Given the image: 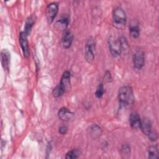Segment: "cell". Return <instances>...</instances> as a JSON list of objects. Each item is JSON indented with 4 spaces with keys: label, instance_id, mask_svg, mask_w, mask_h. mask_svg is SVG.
<instances>
[{
    "label": "cell",
    "instance_id": "obj_17",
    "mask_svg": "<svg viewBox=\"0 0 159 159\" xmlns=\"http://www.w3.org/2000/svg\"><path fill=\"white\" fill-rule=\"evenodd\" d=\"M65 91H66V89L64 88V86L63 85H61L60 83H59L53 89L52 94H53V97L58 98V97L62 96Z\"/></svg>",
    "mask_w": 159,
    "mask_h": 159
},
{
    "label": "cell",
    "instance_id": "obj_22",
    "mask_svg": "<svg viewBox=\"0 0 159 159\" xmlns=\"http://www.w3.org/2000/svg\"><path fill=\"white\" fill-rule=\"evenodd\" d=\"M104 86L102 84V83H100L96 91L95 92V96L97 98H101L104 94Z\"/></svg>",
    "mask_w": 159,
    "mask_h": 159
},
{
    "label": "cell",
    "instance_id": "obj_1",
    "mask_svg": "<svg viewBox=\"0 0 159 159\" xmlns=\"http://www.w3.org/2000/svg\"><path fill=\"white\" fill-rule=\"evenodd\" d=\"M118 99L121 106L127 107L134 102V96L132 88L129 85L122 86L118 91Z\"/></svg>",
    "mask_w": 159,
    "mask_h": 159
},
{
    "label": "cell",
    "instance_id": "obj_14",
    "mask_svg": "<svg viewBox=\"0 0 159 159\" xmlns=\"http://www.w3.org/2000/svg\"><path fill=\"white\" fill-rule=\"evenodd\" d=\"M35 17L33 15L28 17L27 19H26L24 32L27 36L30 34L32 28L35 23Z\"/></svg>",
    "mask_w": 159,
    "mask_h": 159
},
{
    "label": "cell",
    "instance_id": "obj_23",
    "mask_svg": "<svg viewBox=\"0 0 159 159\" xmlns=\"http://www.w3.org/2000/svg\"><path fill=\"white\" fill-rule=\"evenodd\" d=\"M119 41H120V43L122 52L128 50L129 45H128V43H127V41L126 39L124 37H121L119 39Z\"/></svg>",
    "mask_w": 159,
    "mask_h": 159
},
{
    "label": "cell",
    "instance_id": "obj_11",
    "mask_svg": "<svg viewBox=\"0 0 159 159\" xmlns=\"http://www.w3.org/2000/svg\"><path fill=\"white\" fill-rule=\"evenodd\" d=\"M1 62L4 70H8L10 62V53L7 50H3L1 53Z\"/></svg>",
    "mask_w": 159,
    "mask_h": 159
},
{
    "label": "cell",
    "instance_id": "obj_16",
    "mask_svg": "<svg viewBox=\"0 0 159 159\" xmlns=\"http://www.w3.org/2000/svg\"><path fill=\"white\" fill-rule=\"evenodd\" d=\"M129 32L132 37H133L134 39L138 38L140 35V28L139 25L135 22L130 24Z\"/></svg>",
    "mask_w": 159,
    "mask_h": 159
},
{
    "label": "cell",
    "instance_id": "obj_3",
    "mask_svg": "<svg viewBox=\"0 0 159 159\" xmlns=\"http://www.w3.org/2000/svg\"><path fill=\"white\" fill-rule=\"evenodd\" d=\"M108 47L113 57L119 56L122 52L119 39H116L113 37H110L108 39Z\"/></svg>",
    "mask_w": 159,
    "mask_h": 159
},
{
    "label": "cell",
    "instance_id": "obj_20",
    "mask_svg": "<svg viewBox=\"0 0 159 159\" xmlns=\"http://www.w3.org/2000/svg\"><path fill=\"white\" fill-rule=\"evenodd\" d=\"M80 156V152L77 149H73L69 152H68L66 154L65 158H77Z\"/></svg>",
    "mask_w": 159,
    "mask_h": 159
},
{
    "label": "cell",
    "instance_id": "obj_2",
    "mask_svg": "<svg viewBox=\"0 0 159 159\" xmlns=\"http://www.w3.org/2000/svg\"><path fill=\"white\" fill-rule=\"evenodd\" d=\"M127 16L125 11L121 7H117L113 11V24L117 28L122 29L125 27Z\"/></svg>",
    "mask_w": 159,
    "mask_h": 159
},
{
    "label": "cell",
    "instance_id": "obj_21",
    "mask_svg": "<svg viewBox=\"0 0 159 159\" xmlns=\"http://www.w3.org/2000/svg\"><path fill=\"white\" fill-rule=\"evenodd\" d=\"M57 23H59V25H60V26L62 27L65 30L66 29L69 24V19L66 16L61 17V18L57 21Z\"/></svg>",
    "mask_w": 159,
    "mask_h": 159
},
{
    "label": "cell",
    "instance_id": "obj_7",
    "mask_svg": "<svg viewBox=\"0 0 159 159\" xmlns=\"http://www.w3.org/2000/svg\"><path fill=\"white\" fill-rule=\"evenodd\" d=\"M19 43L21 47L24 56L28 58L30 55V51L29 47V42L27 40V35L24 32H20L19 34Z\"/></svg>",
    "mask_w": 159,
    "mask_h": 159
},
{
    "label": "cell",
    "instance_id": "obj_12",
    "mask_svg": "<svg viewBox=\"0 0 159 159\" xmlns=\"http://www.w3.org/2000/svg\"><path fill=\"white\" fill-rule=\"evenodd\" d=\"M140 129L142 130V131L145 135L148 136L150 132L152 130V125L151 121L147 118H144L143 119L141 120Z\"/></svg>",
    "mask_w": 159,
    "mask_h": 159
},
{
    "label": "cell",
    "instance_id": "obj_5",
    "mask_svg": "<svg viewBox=\"0 0 159 159\" xmlns=\"http://www.w3.org/2000/svg\"><path fill=\"white\" fill-rule=\"evenodd\" d=\"M58 12V4L57 2H53L48 4L46 7L45 14L48 24L53 22Z\"/></svg>",
    "mask_w": 159,
    "mask_h": 159
},
{
    "label": "cell",
    "instance_id": "obj_25",
    "mask_svg": "<svg viewBox=\"0 0 159 159\" xmlns=\"http://www.w3.org/2000/svg\"><path fill=\"white\" fill-rule=\"evenodd\" d=\"M67 130H68V128L65 125H61L59 127L58 129V132L60 134H62V135H64L65 134L66 132H67Z\"/></svg>",
    "mask_w": 159,
    "mask_h": 159
},
{
    "label": "cell",
    "instance_id": "obj_10",
    "mask_svg": "<svg viewBox=\"0 0 159 159\" xmlns=\"http://www.w3.org/2000/svg\"><path fill=\"white\" fill-rule=\"evenodd\" d=\"M129 122L130 127L134 129H140L141 119L139 114L136 112H132L129 117Z\"/></svg>",
    "mask_w": 159,
    "mask_h": 159
},
{
    "label": "cell",
    "instance_id": "obj_19",
    "mask_svg": "<svg viewBox=\"0 0 159 159\" xmlns=\"http://www.w3.org/2000/svg\"><path fill=\"white\" fill-rule=\"evenodd\" d=\"M121 155L123 157L127 158L130 156V147L128 143H125L122 146L120 149Z\"/></svg>",
    "mask_w": 159,
    "mask_h": 159
},
{
    "label": "cell",
    "instance_id": "obj_4",
    "mask_svg": "<svg viewBox=\"0 0 159 159\" xmlns=\"http://www.w3.org/2000/svg\"><path fill=\"white\" fill-rule=\"evenodd\" d=\"M96 48V43L94 39L90 38L86 42L85 46V59L88 62L92 61L94 58V51Z\"/></svg>",
    "mask_w": 159,
    "mask_h": 159
},
{
    "label": "cell",
    "instance_id": "obj_24",
    "mask_svg": "<svg viewBox=\"0 0 159 159\" xmlns=\"http://www.w3.org/2000/svg\"><path fill=\"white\" fill-rule=\"evenodd\" d=\"M149 139L152 141H155L157 139L158 135H157V133L155 130H152L150 132V133L149 134V135H148Z\"/></svg>",
    "mask_w": 159,
    "mask_h": 159
},
{
    "label": "cell",
    "instance_id": "obj_8",
    "mask_svg": "<svg viewBox=\"0 0 159 159\" xmlns=\"http://www.w3.org/2000/svg\"><path fill=\"white\" fill-rule=\"evenodd\" d=\"M58 118L65 122H68L74 118V113L66 107H61L58 112Z\"/></svg>",
    "mask_w": 159,
    "mask_h": 159
},
{
    "label": "cell",
    "instance_id": "obj_6",
    "mask_svg": "<svg viewBox=\"0 0 159 159\" xmlns=\"http://www.w3.org/2000/svg\"><path fill=\"white\" fill-rule=\"evenodd\" d=\"M133 64L135 68L140 70L145 64L144 52L141 50H137L133 56Z\"/></svg>",
    "mask_w": 159,
    "mask_h": 159
},
{
    "label": "cell",
    "instance_id": "obj_13",
    "mask_svg": "<svg viewBox=\"0 0 159 159\" xmlns=\"http://www.w3.org/2000/svg\"><path fill=\"white\" fill-rule=\"evenodd\" d=\"M89 132L91 137L93 139H96L99 138L101 136L102 134V130L99 125H98V124H94L89 127Z\"/></svg>",
    "mask_w": 159,
    "mask_h": 159
},
{
    "label": "cell",
    "instance_id": "obj_18",
    "mask_svg": "<svg viewBox=\"0 0 159 159\" xmlns=\"http://www.w3.org/2000/svg\"><path fill=\"white\" fill-rule=\"evenodd\" d=\"M148 157L150 159L158 158V150L157 146L153 145L149 147L148 148Z\"/></svg>",
    "mask_w": 159,
    "mask_h": 159
},
{
    "label": "cell",
    "instance_id": "obj_15",
    "mask_svg": "<svg viewBox=\"0 0 159 159\" xmlns=\"http://www.w3.org/2000/svg\"><path fill=\"white\" fill-rule=\"evenodd\" d=\"M70 78H71L70 72L69 71H65L62 75L60 83L64 86V88L66 89V91L70 88Z\"/></svg>",
    "mask_w": 159,
    "mask_h": 159
},
{
    "label": "cell",
    "instance_id": "obj_9",
    "mask_svg": "<svg viewBox=\"0 0 159 159\" xmlns=\"http://www.w3.org/2000/svg\"><path fill=\"white\" fill-rule=\"evenodd\" d=\"M73 40V35L72 33L68 30H65L62 37H61V44L64 48H69L72 43Z\"/></svg>",
    "mask_w": 159,
    "mask_h": 159
}]
</instances>
